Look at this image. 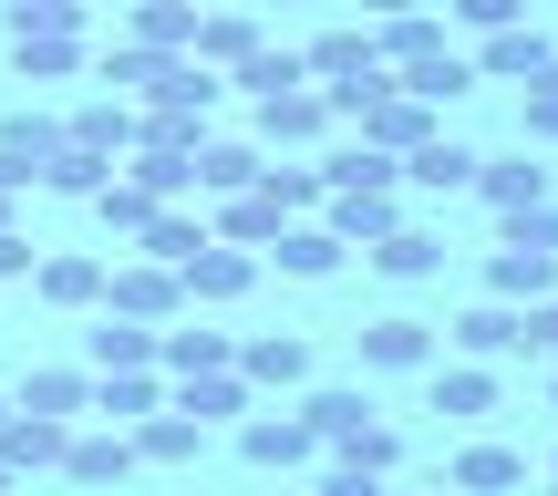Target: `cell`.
<instances>
[{
    "instance_id": "38",
    "label": "cell",
    "mask_w": 558,
    "mask_h": 496,
    "mask_svg": "<svg viewBox=\"0 0 558 496\" xmlns=\"http://www.w3.org/2000/svg\"><path fill=\"white\" fill-rule=\"evenodd\" d=\"M228 83H248V104H259V94H290V83H311V73H300L290 41H259L248 62H228Z\"/></svg>"
},
{
    "instance_id": "4",
    "label": "cell",
    "mask_w": 558,
    "mask_h": 496,
    "mask_svg": "<svg viewBox=\"0 0 558 496\" xmlns=\"http://www.w3.org/2000/svg\"><path fill=\"white\" fill-rule=\"evenodd\" d=\"M476 73H497V83H527V73H548L558 62V32H538V21H507V32H476Z\"/></svg>"
},
{
    "instance_id": "23",
    "label": "cell",
    "mask_w": 558,
    "mask_h": 496,
    "mask_svg": "<svg viewBox=\"0 0 558 496\" xmlns=\"http://www.w3.org/2000/svg\"><path fill=\"white\" fill-rule=\"evenodd\" d=\"M83 352H94V373H145V362H156V320H124V311H104Z\"/></svg>"
},
{
    "instance_id": "52",
    "label": "cell",
    "mask_w": 558,
    "mask_h": 496,
    "mask_svg": "<svg viewBox=\"0 0 558 496\" xmlns=\"http://www.w3.org/2000/svg\"><path fill=\"white\" fill-rule=\"evenodd\" d=\"M393 11H414V0H362V21H393Z\"/></svg>"
},
{
    "instance_id": "28",
    "label": "cell",
    "mask_w": 558,
    "mask_h": 496,
    "mask_svg": "<svg viewBox=\"0 0 558 496\" xmlns=\"http://www.w3.org/2000/svg\"><path fill=\"white\" fill-rule=\"evenodd\" d=\"M156 403H166L156 373H94V403H83V414H104V424H145Z\"/></svg>"
},
{
    "instance_id": "59",
    "label": "cell",
    "mask_w": 558,
    "mask_h": 496,
    "mask_svg": "<svg viewBox=\"0 0 558 496\" xmlns=\"http://www.w3.org/2000/svg\"><path fill=\"white\" fill-rule=\"evenodd\" d=\"M0 414H11V403H0Z\"/></svg>"
},
{
    "instance_id": "18",
    "label": "cell",
    "mask_w": 558,
    "mask_h": 496,
    "mask_svg": "<svg viewBox=\"0 0 558 496\" xmlns=\"http://www.w3.org/2000/svg\"><path fill=\"white\" fill-rule=\"evenodd\" d=\"M362 258H373L383 279H435V269H445V239H435V228H414V218H393Z\"/></svg>"
},
{
    "instance_id": "21",
    "label": "cell",
    "mask_w": 558,
    "mask_h": 496,
    "mask_svg": "<svg viewBox=\"0 0 558 496\" xmlns=\"http://www.w3.org/2000/svg\"><path fill=\"white\" fill-rule=\"evenodd\" d=\"M476 197L497 207V218H518V207L548 197V166H527V156H476Z\"/></svg>"
},
{
    "instance_id": "16",
    "label": "cell",
    "mask_w": 558,
    "mask_h": 496,
    "mask_svg": "<svg viewBox=\"0 0 558 496\" xmlns=\"http://www.w3.org/2000/svg\"><path fill=\"white\" fill-rule=\"evenodd\" d=\"M259 145L248 135H197V197H239V186H259Z\"/></svg>"
},
{
    "instance_id": "50",
    "label": "cell",
    "mask_w": 558,
    "mask_h": 496,
    "mask_svg": "<svg viewBox=\"0 0 558 496\" xmlns=\"http://www.w3.org/2000/svg\"><path fill=\"white\" fill-rule=\"evenodd\" d=\"M445 11H456L465 32H507V21H527V0H445Z\"/></svg>"
},
{
    "instance_id": "58",
    "label": "cell",
    "mask_w": 558,
    "mask_h": 496,
    "mask_svg": "<svg viewBox=\"0 0 558 496\" xmlns=\"http://www.w3.org/2000/svg\"><path fill=\"white\" fill-rule=\"evenodd\" d=\"M548 496H558V476H548Z\"/></svg>"
},
{
    "instance_id": "29",
    "label": "cell",
    "mask_w": 558,
    "mask_h": 496,
    "mask_svg": "<svg viewBox=\"0 0 558 496\" xmlns=\"http://www.w3.org/2000/svg\"><path fill=\"white\" fill-rule=\"evenodd\" d=\"M32 290L52 300V311H94V300H104V258H41Z\"/></svg>"
},
{
    "instance_id": "27",
    "label": "cell",
    "mask_w": 558,
    "mask_h": 496,
    "mask_svg": "<svg viewBox=\"0 0 558 496\" xmlns=\"http://www.w3.org/2000/svg\"><path fill=\"white\" fill-rule=\"evenodd\" d=\"M62 145L124 156V145H135V104H124V94H104V104H83V114H62Z\"/></svg>"
},
{
    "instance_id": "11",
    "label": "cell",
    "mask_w": 558,
    "mask_h": 496,
    "mask_svg": "<svg viewBox=\"0 0 558 496\" xmlns=\"http://www.w3.org/2000/svg\"><path fill=\"white\" fill-rule=\"evenodd\" d=\"M456 362H518V300H476V311H456Z\"/></svg>"
},
{
    "instance_id": "8",
    "label": "cell",
    "mask_w": 558,
    "mask_h": 496,
    "mask_svg": "<svg viewBox=\"0 0 558 496\" xmlns=\"http://www.w3.org/2000/svg\"><path fill=\"white\" fill-rule=\"evenodd\" d=\"M124 435H135V465H197L207 456V424L186 414V403H156V414L124 424Z\"/></svg>"
},
{
    "instance_id": "10",
    "label": "cell",
    "mask_w": 558,
    "mask_h": 496,
    "mask_svg": "<svg viewBox=\"0 0 558 496\" xmlns=\"http://www.w3.org/2000/svg\"><path fill=\"white\" fill-rule=\"evenodd\" d=\"M558 290V249H518V239H497V258H486V300H548Z\"/></svg>"
},
{
    "instance_id": "13",
    "label": "cell",
    "mask_w": 558,
    "mask_h": 496,
    "mask_svg": "<svg viewBox=\"0 0 558 496\" xmlns=\"http://www.w3.org/2000/svg\"><path fill=\"white\" fill-rule=\"evenodd\" d=\"M331 124V94L320 83H290V94H259V145H311Z\"/></svg>"
},
{
    "instance_id": "40",
    "label": "cell",
    "mask_w": 558,
    "mask_h": 496,
    "mask_svg": "<svg viewBox=\"0 0 558 496\" xmlns=\"http://www.w3.org/2000/svg\"><path fill=\"white\" fill-rule=\"evenodd\" d=\"M197 239H207V218H186V207H156V218L135 228V258H166V269H177Z\"/></svg>"
},
{
    "instance_id": "24",
    "label": "cell",
    "mask_w": 558,
    "mask_h": 496,
    "mask_svg": "<svg viewBox=\"0 0 558 496\" xmlns=\"http://www.w3.org/2000/svg\"><path fill=\"white\" fill-rule=\"evenodd\" d=\"M62 476L73 486H124L135 476V435H73L62 445Z\"/></svg>"
},
{
    "instance_id": "33",
    "label": "cell",
    "mask_w": 558,
    "mask_h": 496,
    "mask_svg": "<svg viewBox=\"0 0 558 496\" xmlns=\"http://www.w3.org/2000/svg\"><path fill=\"white\" fill-rule=\"evenodd\" d=\"M73 62H83V32H21L11 41V73L21 83H62Z\"/></svg>"
},
{
    "instance_id": "31",
    "label": "cell",
    "mask_w": 558,
    "mask_h": 496,
    "mask_svg": "<svg viewBox=\"0 0 558 496\" xmlns=\"http://www.w3.org/2000/svg\"><path fill=\"white\" fill-rule=\"evenodd\" d=\"M177 403H186L197 424H228V414H248V373H239V362H228V373H186Z\"/></svg>"
},
{
    "instance_id": "60",
    "label": "cell",
    "mask_w": 558,
    "mask_h": 496,
    "mask_svg": "<svg viewBox=\"0 0 558 496\" xmlns=\"http://www.w3.org/2000/svg\"><path fill=\"white\" fill-rule=\"evenodd\" d=\"M269 11H279V0H269Z\"/></svg>"
},
{
    "instance_id": "39",
    "label": "cell",
    "mask_w": 558,
    "mask_h": 496,
    "mask_svg": "<svg viewBox=\"0 0 558 496\" xmlns=\"http://www.w3.org/2000/svg\"><path fill=\"white\" fill-rule=\"evenodd\" d=\"M83 207H94V218H104V228H114V239H135V228H145V218H156V207H166V197H145V186H135V177H104V186H94V197H83Z\"/></svg>"
},
{
    "instance_id": "53",
    "label": "cell",
    "mask_w": 558,
    "mask_h": 496,
    "mask_svg": "<svg viewBox=\"0 0 558 496\" xmlns=\"http://www.w3.org/2000/svg\"><path fill=\"white\" fill-rule=\"evenodd\" d=\"M0 228H21V218H11V197H0Z\"/></svg>"
},
{
    "instance_id": "37",
    "label": "cell",
    "mask_w": 558,
    "mask_h": 496,
    "mask_svg": "<svg viewBox=\"0 0 558 496\" xmlns=\"http://www.w3.org/2000/svg\"><path fill=\"white\" fill-rule=\"evenodd\" d=\"M104 177H114V156H94V145H52V156H41V186H52V197H94Z\"/></svg>"
},
{
    "instance_id": "5",
    "label": "cell",
    "mask_w": 558,
    "mask_h": 496,
    "mask_svg": "<svg viewBox=\"0 0 558 496\" xmlns=\"http://www.w3.org/2000/svg\"><path fill=\"white\" fill-rule=\"evenodd\" d=\"M177 279H186V300H239L248 279H259V249H228V239H197L177 258Z\"/></svg>"
},
{
    "instance_id": "15",
    "label": "cell",
    "mask_w": 558,
    "mask_h": 496,
    "mask_svg": "<svg viewBox=\"0 0 558 496\" xmlns=\"http://www.w3.org/2000/svg\"><path fill=\"white\" fill-rule=\"evenodd\" d=\"M373 52H383V73H414V62H435V52H445V21L414 0V11L373 21Z\"/></svg>"
},
{
    "instance_id": "47",
    "label": "cell",
    "mask_w": 558,
    "mask_h": 496,
    "mask_svg": "<svg viewBox=\"0 0 558 496\" xmlns=\"http://www.w3.org/2000/svg\"><path fill=\"white\" fill-rule=\"evenodd\" d=\"M527 135L558 145V62H548V73H527Z\"/></svg>"
},
{
    "instance_id": "41",
    "label": "cell",
    "mask_w": 558,
    "mask_h": 496,
    "mask_svg": "<svg viewBox=\"0 0 558 496\" xmlns=\"http://www.w3.org/2000/svg\"><path fill=\"white\" fill-rule=\"evenodd\" d=\"M259 186L279 197V218H311V207L331 197V177H320V166H259Z\"/></svg>"
},
{
    "instance_id": "46",
    "label": "cell",
    "mask_w": 558,
    "mask_h": 496,
    "mask_svg": "<svg viewBox=\"0 0 558 496\" xmlns=\"http://www.w3.org/2000/svg\"><path fill=\"white\" fill-rule=\"evenodd\" d=\"M0 145L41 166V156H52V145H62V124H52V114H0Z\"/></svg>"
},
{
    "instance_id": "12",
    "label": "cell",
    "mask_w": 558,
    "mask_h": 496,
    "mask_svg": "<svg viewBox=\"0 0 558 496\" xmlns=\"http://www.w3.org/2000/svg\"><path fill=\"white\" fill-rule=\"evenodd\" d=\"M239 373H248V394H290V383H311V341L259 331V341H239Z\"/></svg>"
},
{
    "instance_id": "48",
    "label": "cell",
    "mask_w": 558,
    "mask_h": 496,
    "mask_svg": "<svg viewBox=\"0 0 558 496\" xmlns=\"http://www.w3.org/2000/svg\"><path fill=\"white\" fill-rule=\"evenodd\" d=\"M507 228V239H518V249H558V207L538 197V207H518V218H497Z\"/></svg>"
},
{
    "instance_id": "17",
    "label": "cell",
    "mask_w": 558,
    "mask_h": 496,
    "mask_svg": "<svg viewBox=\"0 0 558 496\" xmlns=\"http://www.w3.org/2000/svg\"><path fill=\"white\" fill-rule=\"evenodd\" d=\"M62 445H73L62 414H21V403L0 414V465H11V476H21V465H62Z\"/></svg>"
},
{
    "instance_id": "32",
    "label": "cell",
    "mask_w": 558,
    "mask_h": 496,
    "mask_svg": "<svg viewBox=\"0 0 558 496\" xmlns=\"http://www.w3.org/2000/svg\"><path fill=\"white\" fill-rule=\"evenodd\" d=\"M331 456H341V465H373V476H393V465H403V435H393L383 414H352V424L331 435Z\"/></svg>"
},
{
    "instance_id": "44",
    "label": "cell",
    "mask_w": 558,
    "mask_h": 496,
    "mask_svg": "<svg viewBox=\"0 0 558 496\" xmlns=\"http://www.w3.org/2000/svg\"><path fill=\"white\" fill-rule=\"evenodd\" d=\"M11 11V41L21 32H83V0H0Z\"/></svg>"
},
{
    "instance_id": "9",
    "label": "cell",
    "mask_w": 558,
    "mask_h": 496,
    "mask_svg": "<svg viewBox=\"0 0 558 496\" xmlns=\"http://www.w3.org/2000/svg\"><path fill=\"white\" fill-rule=\"evenodd\" d=\"M239 456H248V465H269V476H290V465H311V456H320V435H311L300 414H248V424H239Z\"/></svg>"
},
{
    "instance_id": "1",
    "label": "cell",
    "mask_w": 558,
    "mask_h": 496,
    "mask_svg": "<svg viewBox=\"0 0 558 496\" xmlns=\"http://www.w3.org/2000/svg\"><path fill=\"white\" fill-rule=\"evenodd\" d=\"M352 124H362V145H373V156H414V145L435 135V104L403 94V83H383V94L352 104Z\"/></svg>"
},
{
    "instance_id": "42",
    "label": "cell",
    "mask_w": 558,
    "mask_h": 496,
    "mask_svg": "<svg viewBox=\"0 0 558 496\" xmlns=\"http://www.w3.org/2000/svg\"><path fill=\"white\" fill-rule=\"evenodd\" d=\"M352 414H373V403H362V394H352V383H320V394H311V403H300V424H311V435H320V445H331V435H341V424H352Z\"/></svg>"
},
{
    "instance_id": "26",
    "label": "cell",
    "mask_w": 558,
    "mask_h": 496,
    "mask_svg": "<svg viewBox=\"0 0 558 496\" xmlns=\"http://www.w3.org/2000/svg\"><path fill=\"white\" fill-rule=\"evenodd\" d=\"M456 486H465V496H518V486H527V456H518V445H486V435H476V445L456 456Z\"/></svg>"
},
{
    "instance_id": "3",
    "label": "cell",
    "mask_w": 558,
    "mask_h": 496,
    "mask_svg": "<svg viewBox=\"0 0 558 496\" xmlns=\"http://www.w3.org/2000/svg\"><path fill=\"white\" fill-rule=\"evenodd\" d=\"M393 177L414 186V197H465V186H476V145H456V135L435 124L414 156H393Z\"/></svg>"
},
{
    "instance_id": "6",
    "label": "cell",
    "mask_w": 558,
    "mask_h": 496,
    "mask_svg": "<svg viewBox=\"0 0 558 496\" xmlns=\"http://www.w3.org/2000/svg\"><path fill=\"white\" fill-rule=\"evenodd\" d=\"M424 362H435V331H424L414 311L362 320V373H424Z\"/></svg>"
},
{
    "instance_id": "30",
    "label": "cell",
    "mask_w": 558,
    "mask_h": 496,
    "mask_svg": "<svg viewBox=\"0 0 558 496\" xmlns=\"http://www.w3.org/2000/svg\"><path fill=\"white\" fill-rule=\"evenodd\" d=\"M156 362H166V373H228V362H239V341H228V331H156Z\"/></svg>"
},
{
    "instance_id": "49",
    "label": "cell",
    "mask_w": 558,
    "mask_h": 496,
    "mask_svg": "<svg viewBox=\"0 0 558 496\" xmlns=\"http://www.w3.org/2000/svg\"><path fill=\"white\" fill-rule=\"evenodd\" d=\"M383 486H393V476H373V465H341V456H331L311 496H383Z\"/></svg>"
},
{
    "instance_id": "2",
    "label": "cell",
    "mask_w": 558,
    "mask_h": 496,
    "mask_svg": "<svg viewBox=\"0 0 558 496\" xmlns=\"http://www.w3.org/2000/svg\"><path fill=\"white\" fill-rule=\"evenodd\" d=\"M104 311H124V320H177L186 311V279L166 269V258H124V269H104Z\"/></svg>"
},
{
    "instance_id": "51",
    "label": "cell",
    "mask_w": 558,
    "mask_h": 496,
    "mask_svg": "<svg viewBox=\"0 0 558 496\" xmlns=\"http://www.w3.org/2000/svg\"><path fill=\"white\" fill-rule=\"evenodd\" d=\"M32 269V239H21V228H0V279H21Z\"/></svg>"
},
{
    "instance_id": "36",
    "label": "cell",
    "mask_w": 558,
    "mask_h": 496,
    "mask_svg": "<svg viewBox=\"0 0 558 496\" xmlns=\"http://www.w3.org/2000/svg\"><path fill=\"white\" fill-rule=\"evenodd\" d=\"M135 41L145 52H186L197 41V0H135Z\"/></svg>"
},
{
    "instance_id": "19",
    "label": "cell",
    "mask_w": 558,
    "mask_h": 496,
    "mask_svg": "<svg viewBox=\"0 0 558 496\" xmlns=\"http://www.w3.org/2000/svg\"><path fill=\"white\" fill-rule=\"evenodd\" d=\"M269 258H279V269H290V279H331V269H341V258H352V249L331 239V218H290V228H279V239H269Z\"/></svg>"
},
{
    "instance_id": "34",
    "label": "cell",
    "mask_w": 558,
    "mask_h": 496,
    "mask_svg": "<svg viewBox=\"0 0 558 496\" xmlns=\"http://www.w3.org/2000/svg\"><path fill=\"white\" fill-rule=\"evenodd\" d=\"M83 403H94V373H52V362L21 373V414H62V424H73Z\"/></svg>"
},
{
    "instance_id": "55",
    "label": "cell",
    "mask_w": 558,
    "mask_h": 496,
    "mask_svg": "<svg viewBox=\"0 0 558 496\" xmlns=\"http://www.w3.org/2000/svg\"><path fill=\"white\" fill-rule=\"evenodd\" d=\"M548 403H558V362H548Z\"/></svg>"
},
{
    "instance_id": "14",
    "label": "cell",
    "mask_w": 558,
    "mask_h": 496,
    "mask_svg": "<svg viewBox=\"0 0 558 496\" xmlns=\"http://www.w3.org/2000/svg\"><path fill=\"white\" fill-rule=\"evenodd\" d=\"M435 414H456V424H486L497 414V362H435Z\"/></svg>"
},
{
    "instance_id": "61",
    "label": "cell",
    "mask_w": 558,
    "mask_h": 496,
    "mask_svg": "<svg viewBox=\"0 0 558 496\" xmlns=\"http://www.w3.org/2000/svg\"><path fill=\"white\" fill-rule=\"evenodd\" d=\"M548 476H558V465H548Z\"/></svg>"
},
{
    "instance_id": "25",
    "label": "cell",
    "mask_w": 558,
    "mask_h": 496,
    "mask_svg": "<svg viewBox=\"0 0 558 496\" xmlns=\"http://www.w3.org/2000/svg\"><path fill=\"white\" fill-rule=\"evenodd\" d=\"M300 73L311 83H362V73H383V52H373V32H320L300 52Z\"/></svg>"
},
{
    "instance_id": "54",
    "label": "cell",
    "mask_w": 558,
    "mask_h": 496,
    "mask_svg": "<svg viewBox=\"0 0 558 496\" xmlns=\"http://www.w3.org/2000/svg\"><path fill=\"white\" fill-rule=\"evenodd\" d=\"M383 496H424V486H383Z\"/></svg>"
},
{
    "instance_id": "35",
    "label": "cell",
    "mask_w": 558,
    "mask_h": 496,
    "mask_svg": "<svg viewBox=\"0 0 558 496\" xmlns=\"http://www.w3.org/2000/svg\"><path fill=\"white\" fill-rule=\"evenodd\" d=\"M393 83H403V94H424V104H435V114H445V104H456V94H476V62H465L456 41H445L435 62H414V73H393Z\"/></svg>"
},
{
    "instance_id": "22",
    "label": "cell",
    "mask_w": 558,
    "mask_h": 496,
    "mask_svg": "<svg viewBox=\"0 0 558 496\" xmlns=\"http://www.w3.org/2000/svg\"><path fill=\"white\" fill-rule=\"evenodd\" d=\"M279 228H290V218H279L269 186H239V197H218V228H207V239H228V249H269Z\"/></svg>"
},
{
    "instance_id": "7",
    "label": "cell",
    "mask_w": 558,
    "mask_h": 496,
    "mask_svg": "<svg viewBox=\"0 0 558 496\" xmlns=\"http://www.w3.org/2000/svg\"><path fill=\"white\" fill-rule=\"evenodd\" d=\"M320 207H331V239H341V249H373L383 228L403 218V186H331Z\"/></svg>"
},
{
    "instance_id": "43",
    "label": "cell",
    "mask_w": 558,
    "mask_h": 496,
    "mask_svg": "<svg viewBox=\"0 0 558 496\" xmlns=\"http://www.w3.org/2000/svg\"><path fill=\"white\" fill-rule=\"evenodd\" d=\"M177 52H145V41H124V52H104V83H114V94H156V73Z\"/></svg>"
},
{
    "instance_id": "57",
    "label": "cell",
    "mask_w": 558,
    "mask_h": 496,
    "mask_svg": "<svg viewBox=\"0 0 558 496\" xmlns=\"http://www.w3.org/2000/svg\"><path fill=\"white\" fill-rule=\"evenodd\" d=\"M0 496H21V486H0Z\"/></svg>"
},
{
    "instance_id": "20",
    "label": "cell",
    "mask_w": 558,
    "mask_h": 496,
    "mask_svg": "<svg viewBox=\"0 0 558 496\" xmlns=\"http://www.w3.org/2000/svg\"><path fill=\"white\" fill-rule=\"evenodd\" d=\"M259 11H197V41H186V52H197L207 62V73H228V62H248V52H259Z\"/></svg>"
},
{
    "instance_id": "45",
    "label": "cell",
    "mask_w": 558,
    "mask_h": 496,
    "mask_svg": "<svg viewBox=\"0 0 558 496\" xmlns=\"http://www.w3.org/2000/svg\"><path fill=\"white\" fill-rule=\"evenodd\" d=\"M518 352H527V362H558V290L518 311Z\"/></svg>"
},
{
    "instance_id": "56",
    "label": "cell",
    "mask_w": 558,
    "mask_h": 496,
    "mask_svg": "<svg viewBox=\"0 0 558 496\" xmlns=\"http://www.w3.org/2000/svg\"><path fill=\"white\" fill-rule=\"evenodd\" d=\"M0 486H11V465H0Z\"/></svg>"
}]
</instances>
